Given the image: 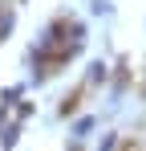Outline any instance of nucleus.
<instances>
[{
  "label": "nucleus",
  "instance_id": "obj_6",
  "mask_svg": "<svg viewBox=\"0 0 146 151\" xmlns=\"http://www.w3.org/2000/svg\"><path fill=\"white\" fill-rule=\"evenodd\" d=\"M89 12H97V17H106V12H110V0H94V4H89Z\"/></svg>",
  "mask_w": 146,
  "mask_h": 151
},
{
  "label": "nucleus",
  "instance_id": "obj_7",
  "mask_svg": "<svg viewBox=\"0 0 146 151\" xmlns=\"http://www.w3.org/2000/svg\"><path fill=\"white\" fill-rule=\"evenodd\" d=\"M114 147H118V139H114V135H106V139H101V147H97V151H114Z\"/></svg>",
  "mask_w": 146,
  "mask_h": 151
},
{
  "label": "nucleus",
  "instance_id": "obj_1",
  "mask_svg": "<svg viewBox=\"0 0 146 151\" xmlns=\"http://www.w3.org/2000/svg\"><path fill=\"white\" fill-rule=\"evenodd\" d=\"M16 139H21V123L4 127V151H8V147H16Z\"/></svg>",
  "mask_w": 146,
  "mask_h": 151
},
{
  "label": "nucleus",
  "instance_id": "obj_2",
  "mask_svg": "<svg viewBox=\"0 0 146 151\" xmlns=\"http://www.w3.org/2000/svg\"><path fill=\"white\" fill-rule=\"evenodd\" d=\"M89 131H94V119H77V123H73V135H77V139L89 135Z\"/></svg>",
  "mask_w": 146,
  "mask_h": 151
},
{
  "label": "nucleus",
  "instance_id": "obj_5",
  "mask_svg": "<svg viewBox=\"0 0 146 151\" xmlns=\"http://www.w3.org/2000/svg\"><path fill=\"white\" fill-rule=\"evenodd\" d=\"M21 90H24V86H8V90H4V106H12V102L21 98Z\"/></svg>",
  "mask_w": 146,
  "mask_h": 151
},
{
  "label": "nucleus",
  "instance_id": "obj_8",
  "mask_svg": "<svg viewBox=\"0 0 146 151\" xmlns=\"http://www.w3.org/2000/svg\"><path fill=\"white\" fill-rule=\"evenodd\" d=\"M4 110H8V106H4V102H0V123H4Z\"/></svg>",
  "mask_w": 146,
  "mask_h": 151
},
{
  "label": "nucleus",
  "instance_id": "obj_3",
  "mask_svg": "<svg viewBox=\"0 0 146 151\" xmlns=\"http://www.w3.org/2000/svg\"><path fill=\"white\" fill-rule=\"evenodd\" d=\"M89 82H106V61H94L89 65Z\"/></svg>",
  "mask_w": 146,
  "mask_h": 151
},
{
  "label": "nucleus",
  "instance_id": "obj_4",
  "mask_svg": "<svg viewBox=\"0 0 146 151\" xmlns=\"http://www.w3.org/2000/svg\"><path fill=\"white\" fill-rule=\"evenodd\" d=\"M12 25H16V17H12V12H4V17H0V37H4V33H12Z\"/></svg>",
  "mask_w": 146,
  "mask_h": 151
}]
</instances>
